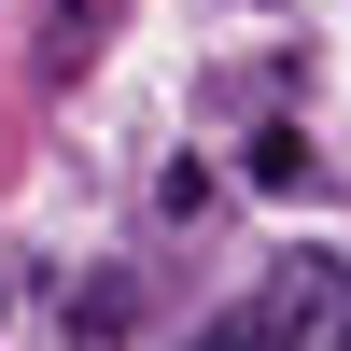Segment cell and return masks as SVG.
Here are the masks:
<instances>
[{"instance_id":"1","label":"cell","mask_w":351,"mask_h":351,"mask_svg":"<svg viewBox=\"0 0 351 351\" xmlns=\"http://www.w3.org/2000/svg\"><path fill=\"white\" fill-rule=\"evenodd\" d=\"M253 309H267L281 351H351V267H337V253H281V281Z\"/></svg>"},{"instance_id":"2","label":"cell","mask_w":351,"mask_h":351,"mask_svg":"<svg viewBox=\"0 0 351 351\" xmlns=\"http://www.w3.org/2000/svg\"><path fill=\"white\" fill-rule=\"evenodd\" d=\"M112 14H127V0H43V84H71L84 56L112 43Z\"/></svg>"},{"instance_id":"3","label":"cell","mask_w":351,"mask_h":351,"mask_svg":"<svg viewBox=\"0 0 351 351\" xmlns=\"http://www.w3.org/2000/svg\"><path fill=\"white\" fill-rule=\"evenodd\" d=\"M253 183H267V197H295V183H309V141H295V127H267V141H253Z\"/></svg>"},{"instance_id":"4","label":"cell","mask_w":351,"mask_h":351,"mask_svg":"<svg viewBox=\"0 0 351 351\" xmlns=\"http://www.w3.org/2000/svg\"><path fill=\"white\" fill-rule=\"evenodd\" d=\"M197 351H281V337H267V309H225V324H197Z\"/></svg>"}]
</instances>
